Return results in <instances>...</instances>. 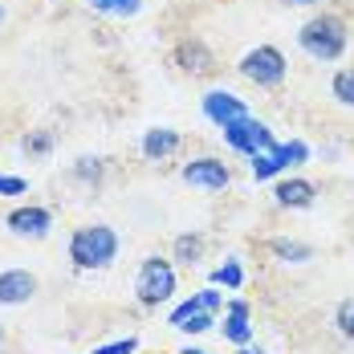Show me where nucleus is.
<instances>
[{
    "mask_svg": "<svg viewBox=\"0 0 354 354\" xmlns=\"http://www.w3.org/2000/svg\"><path fill=\"white\" fill-rule=\"evenodd\" d=\"M297 49L318 62V66H334L346 57L351 49V21L342 12H330V8H314L301 25H297Z\"/></svg>",
    "mask_w": 354,
    "mask_h": 354,
    "instance_id": "nucleus-1",
    "label": "nucleus"
},
{
    "mask_svg": "<svg viewBox=\"0 0 354 354\" xmlns=\"http://www.w3.org/2000/svg\"><path fill=\"white\" fill-rule=\"evenodd\" d=\"M118 252H122V236L110 228L106 220L77 224L66 236V257H70V265L77 273H106L118 261Z\"/></svg>",
    "mask_w": 354,
    "mask_h": 354,
    "instance_id": "nucleus-2",
    "label": "nucleus"
},
{
    "mask_svg": "<svg viewBox=\"0 0 354 354\" xmlns=\"http://www.w3.org/2000/svg\"><path fill=\"white\" fill-rule=\"evenodd\" d=\"M179 293V265L171 257H159V252H151V257H142L139 269H135V301H139L142 310H159V306H167V301H176Z\"/></svg>",
    "mask_w": 354,
    "mask_h": 354,
    "instance_id": "nucleus-3",
    "label": "nucleus"
},
{
    "mask_svg": "<svg viewBox=\"0 0 354 354\" xmlns=\"http://www.w3.org/2000/svg\"><path fill=\"white\" fill-rule=\"evenodd\" d=\"M236 73L245 77L248 86H257V90H277V86H285V77H289V57H285L277 45H252V49L241 53Z\"/></svg>",
    "mask_w": 354,
    "mask_h": 354,
    "instance_id": "nucleus-4",
    "label": "nucleus"
},
{
    "mask_svg": "<svg viewBox=\"0 0 354 354\" xmlns=\"http://www.w3.org/2000/svg\"><path fill=\"white\" fill-rule=\"evenodd\" d=\"M220 135H224V147H228L232 155H241V159H252V155H261V151H273V147L281 142L273 135V127H269L265 118H257V114H245V118L228 122Z\"/></svg>",
    "mask_w": 354,
    "mask_h": 354,
    "instance_id": "nucleus-5",
    "label": "nucleus"
},
{
    "mask_svg": "<svg viewBox=\"0 0 354 354\" xmlns=\"http://www.w3.org/2000/svg\"><path fill=\"white\" fill-rule=\"evenodd\" d=\"M179 179L196 192H228L232 163H224V155H192L187 163H179Z\"/></svg>",
    "mask_w": 354,
    "mask_h": 354,
    "instance_id": "nucleus-6",
    "label": "nucleus"
},
{
    "mask_svg": "<svg viewBox=\"0 0 354 354\" xmlns=\"http://www.w3.org/2000/svg\"><path fill=\"white\" fill-rule=\"evenodd\" d=\"M57 224V212L49 204H12L4 212V228L17 241H45Z\"/></svg>",
    "mask_w": 354,
    "mask_h": 354,
    "instance_id": "nucleus-7",
    "label": "nucleus"
},
{
    "mask_svg": "<svg viewBox=\"0 0 354 354\" xmlns=\"http://www.w3.org/2000/svg\"><path fill=\"white\" fill-rule=\"evenodd\" d=\"M171 66H176L183 77H212V73L220 70L212 45H208L204 37H179L176 45H171Z\"/></svg>",
    "mask_w": 354,
    "mask_h": 354,
    "instance_id": "nucleus-8",
    "label": "nucleus"
},
{
    "mask_svg": "<svg viewBox=\"0 0 354 354\" xmlns=\"http://www.w3.org/2000/svg\"><path fill=\"white\" fill-rule=\"evenodd\" d=\"M200 114L212 122L216 131H224L228 122L245 118V114H252V110H248V102L236 94V90H228V86H212V90L200 98Z\"/></svg>",
    "mask_w": 354,
    "mask_h": 354,
    "instance_id": "nucleus-9",
    "label": "nucleus"
},
{
    "mask_svg": "<svg viewBox=\"0 0 354 354\" xmlns=\"http://www.w3.org/2000/svg\"><path fill=\"white\" fill-rule=\"evenodd\" d=\"M273 204L281 212H310L318 204V183L306 176H289L285 171L277 183H273Z\"/></svg>",
    "mask_w": 354,
    "mask_h": 354,
    "instance_id": "nucleus-10",
    "label": "nucleus"
},
{
    "mask_svg": "<svg viewBox=\"0 0 354 354\" xmlns=\"http://www.w3.org/2000/svg\"><path fill=\"white\" fill-rule=\"evenodd\" d=\"M216 330L224 334V342H228V346H236V351L248 346V342H252V334H257V326H252V306H248L245 297H228Z\"/></svg>",
    "mask_w": 354,
    "mask_h": 354,
    "instance_id": "nucleus-11",
    "label": "nucleus"
},
{
    "mask_svg": "<svg viewBox=\"0 0 354 354\" xmlns=\"http://www.w3.org/2000/svg\"><path fill=\"white\" fill-rule=\"evenodd\" d=\"M37 281L33 269H21V265H8V269H0V306L4 310H17V306H29L37 297Z\"/></svg>",
    "mask_w": 354,
    "mask_h": 354,
    "instance_id": "nucleus-12",
    "label": "nucleus"
},
{
    "mask_svg": "<svg viewBox=\"0 0 354 354\" xmlns=\"http://www.w3.org/2000/svg\"><path fill=\"white\" fill-rule=\"evenodd\" d=\"M183 151V131L176 127H147L139 139V155L147 163H167Z\"/></svg>",
    "mask_w": 354,
    "mask_h": 354,
    "instance_id": "nucleus-13",
    "label": "nucleus"
},
{
    "mask_svg": "<svg viewBox=\"0 0 354 354\" xmlns=\"http://www.w3.org/2000/svg\"><path fill=\"white\" fill-rule=\"evenodd\" d=\"M265 252L273 257V261H281V265H310L318 252L310 241H297V236H269L265 241Z\"/></svg>",
    "mask_w": 354,
    "mask_h": 354,
    "instance_id": "nucleus-14",
    "label": "nucleus"
},
{
    "mask_svg": "<svg viewBox=\"0 0 354 354\" xmlns=\"http://www.w3.org/2000/svg\"><path fill=\"white\" fill-rule=\"evenodd\" d=\"M106 176H110V163L102 155H77L70 163V179L77 187H86V192H98L106 183Z\"/></svg>",
    "mask_w": 354,
    "mask_h": 354,
    "instance_id": "nucleus-15",
    "label": "nucleus"
},
{
    "mask_svg": "<svg viewBox=\"0 0 354 354\" xmlns=\"http://www.w3.org/2000/svg\"><path fill=\"white\" fill-rule=\"evenodd\" d=\"M204 252H208V236L192 228V232H179L176 241H171V252H167V257L176 261L179 269H196V265L204 261Z\"/></svg>",
    "mask_w": 354,
    "mask_h": 354,
    "instance_id": "nucleus-16",
    "label": "nucleus"
},
{
    "mask_svg": "<svg viewBox=\"0 0 354 354\" xmlns=\"http://www.w3.org/2000/svg\"><path fill=\"white\" fill-rule=\"evenodd\" d=\"M17 151H21L29 163H45V159L57 151V135H53V131H45V127L25 131V135H21V142H17Z\"/></svg>",
    "mask_w": 354,
    "mask_h": 354,
    "instance_id": "nucleus-17",
    "label": "nucleus"
},
{
    "mask_svg": "<svg viewBox=\"0 0 354 354\" xmlns=\"http://www.w3.org/2000/svg\"><path fill=\"white\" fill-rule=\"evenodd\" d=\"M285 171H289V167H285V159H281L277 147H273V151H261V155L248 159V176L257 179V183H277Z\"/></svg>",
    "mask_w": 354,
    "mask_h": 354,
    "instance_id": "nucleus-18",
    "label": "nucleus"
},
{
    "mask_svg": "<svg viewBox=\"0 0 354 354\" xmlns=\"http://www.w3.org/2000/svg\"><path fill=\"white\" fill-rule=\"evenodd\" d=\"M208 281L220 285L224 293H241L245 281H248V273H245V265H241V257H224L212 273H208Z\"/></svg>",
    "mask_w": 354,
    "mask_h": 354,
    "instance_id": "nucleus-19",
    "label": "nucleus"
},
{
    "mask_svg": "<svg viewBox=\"0 0 354 354\" xmlns=\"http://www.w3.org/2000/svg\"><path fill=\"white\" fill-rule=\"evenodd\" d=\"M90 12L98 17H110V21H135L142 12V0H86Z\"/></svg>",
    "mask_w": 354,
    "mask_h": 354,
    "instance_id": "nucleus-20",
    "label": "nucleus"
},
{
    "mask_svg": "<svg viewBox=\"0 0 354 354\" xmlns=\"http://www.w3.org/2000/svg\"><path fill=\"white\" fill-rule=\"evenodd\" d=\"M330 98L342 110H354V66H338L330 77Z\"/></svg>",
    "mask_w": 354,
    "mask_h": 354,
    "instance_id": "nucleus-21",
    "label": "nucleus"
},
{
    "mask_svg": "<svg viewBox=\"0 0 354 354\" xmlns=\"http://www.w3.org/2000/svg\"><path fill=\"white\" fill-rule=\"evenodd\" d=\"M277 151H281V159H285L289 171H297V167H306V163L314 159V147L306 139H285V142H277Z\"/></svg>",
    "mask_w": 354,
    "mask_h": 354,
    "instance_id": "nucleus-22",
    "label": "nucleus"
},
{
    "mask_svg": "<svg viewBox=\"0 0 354 354\" xmlns=\"http://www.w3.org/2000/svg\"><path fill=\"white\" fill-rule=\"evenodd\" d=\"M220 326V314H208V310H196V314H187V318L179 322L176 330L179 334H187V338H200V334H208Z\"/></svg>",
    "mask_w": 354,
    "mask_h": 354,
    "instance_id": "nucleus-23",
    "label": "nucleus"
},
{
    "mask_svg": "<svg viewBox=\"0 0 354 354\" xmlns=\"http://www.w3.org/2000/svg\"><path fill=\"white\" fill-rule=\"evenodd\" d=\"M334 330H338V338L354 342V297H346V301L334 306Z\"/></svg>",
    "mask_w": 354,
    "mask_h": 354,
    "instance_id": "nucleus-24",
    "label": "nucleus"
},
{
    "mask_svg": "<svg viewBox=\"0 0 354 354\" xmlns=\"http://www.w3.org/2000/svg\"><path fill=\"white\" fill-rule=\"evenodd\" d=\"M94 354H139V338L127 334V338H110V342H98Z\"/></svg>",
    "mask_w": 354,
    "mask_h": 354,
    "instance_id": "nucleus-25",
    "label": "nucleus"
},
{
    "mask_svg": "<svg viewBox=\"0 0 354 354\" xmlns=\"http://www.w3.org/2000/svg\"><path fill=\"white\" fill-rule=\"evenodd\" d=\"M29 192V179L25 176H8V171H0V200H17V196H25Z\"/></svg>",
    "mask_w": 354,
    "mask_h": 354,
    "instance_id": "nucleus-26",
    "label": "nucleus"
},
{
    "mask_svg": "<svg viewBox=\"0 0 354 354\" xmlns=\"http://www.w3.org/2000/svg\"><path fill=\"white\" fill-rule=\"evenodd\" d=\"M277 4H285V8H322V0H277Z\"/></svg>",
    "mask_w": 354,
    "mask_h": 354,
    "instance_id": "nucleus-27",
    "label": "nucleus"
},
{
    "mask_svg": "<svg viewBox=\"0 0 354 354\" xmlns=\"http://www.w3.org/2000/svg\"><path fill=\"white\" fill-rule=\"evenodd\" d=\"M179 354H212V351H204V346H196V342H187V346H183Z\"/></svg>",
    "mask_w": 354,
    "mask_h": 354,
    "instance_id": "nucleus-28",
    "label": "nucleus"
},
{
    "mask_svg": "<svg viewBox=\"0 0 354 354\" xmlns=\"http://www.w3.org/2000/svg\"><path fill=\"white\" fill-rule=\"evenodd\" d=\"M236 354H269V351H261V346H252V342H248V346H241Z\"/></svg>",
    "mask_w": 354,
    "mask_h": 354,
    "instance_id": "nucleus-29",
    "label": "nucleus"
},
{
    "mask_svg": "<svg viewBox=\"0 0 354 354\" xmlns=\"http://www.w3.org/2000/svg\"><path fill=\"white\" fill-rule=\"evenodd\" d=\"M4 342H8V330H4V326H0V351H4Z\"/></svg>",
    "mask_w": 354,
    "mask_h": 354,
    "instance_id": "nucleus-30",
    "label": "nucleus"
},
{
    "mask_svg": "<svg viewBox=\"0 0 354 354\" xmlns=\"http://www.w3.org/2000/svg\"><path fill=\"white\" fill-rule=\"evenodd\" d=\"M0 25H4V4H0Z\"/></svg>",
    "mask_w": 354,
    "mask_h": 354,
    "instance_id": "nucleus-31",
    "label": "nucleus"
}]
</instances>
